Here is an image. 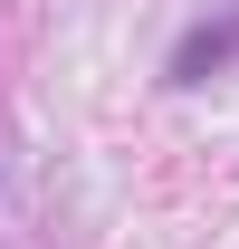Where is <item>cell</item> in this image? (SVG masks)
I'll return each mask as SVG.
<instances>
[{"label": "cell", "mask_w": 239, "mask_h": 249, "mask_svg": "<svg viewBox=\"0 0 239 249\" xmlns=\"http://www.w3.org/2000/svg\"><path fill=\"white\" fill-rule=\"evenodd\" d=\"M230 58H239V10L230 19H201V29L172 48V87H201V77H220Z\"/></svg>", "instance_id": "6da1fadb"}]
</instances>
